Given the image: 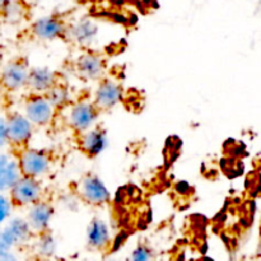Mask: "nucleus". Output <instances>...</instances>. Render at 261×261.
<instances>
[{
	"instance_id": "4468645a",
	"label": "nucleus",
	"mask_w": 261,
	"mask_h": 261,
	"mask_svg": "<svg viewBox=\"0 0 261 261\" xmlns=\"http://www.w3.org/2000/svg\"><path fill=\"white\" fill-rule=\"evenodd\" d=\"M54 217V208L47 201L40 200L28 206L27 223L32 233H42L48 229L50 222Z\"/></svg>"
},
{
	"instance_id": "f03ea898",
	"label": "nucleus",
	"mask_w": 261,
	"mask_h": 261,
	"mask_svg": "<svg viewBox=\"0 0 261 261\" xmlns=\"http://www.w3.org/2000/svg\"><path fill=\"white\" fill-rule=\"evenodd\" d=\"M30 65L24 59L8 60L0 68V89L5 92H18L27 87Z\"/></svg>"
},
{
	"instance_id": "9b49d317",
	"label": "nucleus",
	"mask_w": 261,
	"mask_h": 261,
	"mask_svg": "<svg viewBox=\"0 0 261 261\" xmlns=\"http://www.w3.org/2000/svg\"><path fill=\"white\" fill-rule=\"evenodd\" d=\"M79 149L89 158L98 157L109 145V138L102 127L94 126L81 133L78 138Z\"/></svg>"
},
{
	"instance_id": "4be33fe9",
	"label": "nucleus",
	"mask_w": 261,
	"mask_h": 261,
	"mask_svg": "<svg viewBox=\"0 0 261 261\" xmlns=\"http://www.w3.org/2000/svg\"><path fill=\"white\" fill-rule=\"evenodd\" d=\"M12 204H10L9 198L4 193H0V227L8 221L12 213Z\"/></svg>"
},
{
	"instance_id": "6e6552de",
	"label": "nucleus",
	"mask_w": 261,
	"mask_h": 261,
	"mask_svg": "<svg viewBox=\"0 0 261 261\" xmlns=\"http://www.w3.org/2000/svg\"><path fill=\"white\" fill-rule=\"evenodd\" d=\"M66 31L68 25L63 15L60 14H51L40 18L30 27L31 36L40 41H53L61 38L66 35Z\"/></svg>"
},
{
	"instance_id": "2eb2a0df",
	"label": "nucleus",
	"mask_w": 261,
	"mask_h": 261,
	"mask_svg": "<svg viewBox=\"0 0 261 261\" xmlns=\"http://www.w3.org/2000/svg\"><path fill=\"white\" fill-rule=\"evenodd\" d=\"M22 177L17 158L13 154H0V193H7Z\"/></svg>"
},
{
	"instance_id": "cd10ccee",
	"label": "nucleus",
	"mask_w": 261,
	"mask_h": 261,
	"mask_svg": "<svg viewBox=\"0 0 261 261\" xmlns=\"http://www.w3.org/2000/svg\"><path fill=\"white\" fill-rule=\"evenodd\" d=\"M30 261H50V260H47V259H42V257L36 256V257H33V259H31Z\"/></svg>"
},
{
	"instance_id": "b1692460",
	"label": "nucleus",
	"mask_w": 261,
	"mask_h": 261,
	"mask_svg": "<svg viewBox=\"0 0 261 261\" xmlns=\"http://www.w3.org/2000/svg\"><path fill=\"white\" fill-rule=\"evenodd\" d=\"M10 251H12V250H10L9 247H8L7 245L4 244L2 236H0V257L5 256V255H8V254H10Z\"/></svg>"
},
{
	"instance_id": "ddd939ff",
	"label": "nucleus",
	"mask_w": 261,
	"mask_h": 261,
	"mask_svg": "<svg viewBox=\"0 0 261 261\" xmlns=\"http://www.w3.org/2000/svg\"><path fill=\"white\" fill-rule=\"evenodd\" d=\"M0 236L4 244L12 250L13 247L25 244L32 236V231L25 219L13 218L8 222L4 228L0 229Z\"/></svg>"
},
{
	"instance_id": "39448f33",
	"label": "nucleus",
	"mask_w": 261,
	"mask_h": 261,
	"mask_svg": "<svg viewBox=\"0 0 261 261\" xmlns=\"http://www.w3.org/2000/svg\"><path fill=\"white\" fill-rule=\"evenodd\" d=\"M99 111L93 102L79 101L76 103L71 105L66 115V122L69 127L74 132L81 134L92 129L96 125L98 119Z\"/></svg>"
},
{
	"instance_id": "6ab92c4d",
	"label": "nucleus",
	"mask_w": 261,
	"mask_h": 261,
	"mask_svg": "<svg viewBox=\"0 0 261 261\" xmlns=\"http://www.w3.org/2000/svg\"><path fill=\"white\" fill-rule=\"evenodd\" d=\"M46 98L48 99L51 105H53L54 109H61V107L66 106L69 101V92L68 88L63 84L58 83L45 94Z\"/></svg>"
},
{
	"instance_id": "f3484780",
	"label": "nucleus",
	"mask_w": 261,
	"mask_h": 261,
	"mask_svg": "<svg viewBox=\"0 0 261 261\" xmlns=\"http://www.w3.org/2000/svg\"><path fill=\"white\" fill-rule=\"evenodd\" d=\"M98 33V27L92 20H81L66 31V35L81 46H88Z\"/></svg>"
},
{
	"instance_id": "5701e85b",
	"label": "nucleus",
	"mask_w": 261,
	"mask_h": 261,
	"mask_svg": "<svg viewBox=\"0 0 261 261\" xmlns=\"http://www.w3.org/2000/svg\"><path fill=\"white\" fill-rule=\"evenodd\" d=\"M8 144L7 142V126H5V117L0 116V149Z\"/></svg>"
},
{
	"instance_id": "20e7f679",
	"label": "nucleus",
	"mask_w": 261,
	"mask_h": 261,
	"mask_svg": "<svg viewBox=\"0 0 261 261\" xmlns=\"http://www.w3.org/2000/svg\"><path fill=\"white\" fill-rule=\"evenodd\" d=\"M76 193L82 200L94 206L106 205L111 199L107 186L94 173H87L76 182Z\"/></svg>"
},
{
	"instance_id": "0eeeda50",
	"label": "nucleus",
	"mask_w": 261,
	"mask_h": 261,
	"mask_svg": "<svg viewBox=\"0 0 261 261\" xmlns=\"http://www.w3.org/2000/svg\"><path fill=\"white\" fill-rule=\"evenodd\" d=\"M24 116L33 127H43L47 126L55 116V109L53 105L48 102L46 96L41 94H31L24 103Z\"/></svg>"
},
{
	"instance_id": "f257e3e1",
	"label": "nucleus",
	"mask_w": 261,
	"mask_h": 261,
	"mask_svg": "<svg viewBox=\"0 0 261 261\" xmlns=\"http://www.w3.org/2000/svg\"><path fill=\"white\" fill-rule=\"evenodd\" d=\"M15 158L22 176L36 180H40V177L45 176L53 165V158L47 150L35 148H22Z\"/></svg>"
},
{
	"instance_id": "bb28decb",
	"label": "nucleus",
	"mask_w": 261,
	"mask_h": 261,
	"mask_svg": "<svg viewBox=\"0 0 261 261\" xmlns=\"http://www.w3.org/2000/svg\"><path fill=\"white\" fill-rule=\"evenodd\" d=\"M3 64H4V50H3V47L0 46V68H2Z\"/></svg>"
},
{
	"instance_id": "423d86ee",
	"label": "nucleus",
	"mask_w": 261,
	"mask_h": 261,
	"mask_svg": "<svg viewBox=\"0 0 261 261\" xmlns=\"http://www.w3.org/2000/svg\"><path fill=\"white\" fill-rule=\"evenodd\" d=\"M7 142L12 147L22 149L25 148L33 135V125L20 112H10L5 117Z\"/></svg>"
},
{
	"instance_id": "a211bd4d",
	"label": "nucleus",
	"mask_w": 261,
	"mask_h": 261,
	"mask_svg": "<svg viewBox=\"0 0 261 261\" xmlns=\"http://www.w3.org/2000/svg\"><path fill=\"white\" fill-rule=\"evenodd\" d=\"M56 250V242L53 234L48 231L38 233L37 242H36V251H37V256L42 257V259H50L54 256Z\"/></svg>"
},
{
	"instance_id": "1a4fd4ad",
	"label": "nucleus",
	"mask_w": 261,
	"mask_h": 261,
	"mask_svg": "<svg viewBox=\"0 0 261 261\" xmlns=\"http://www.w3.org/2000/svg\"><path fill=\"white\" fill-rule=\"evenodd\" d=\"M124 91L117 82L112 79H101L94 92L93 103L98 111H107L114 109L122 101Z\"/></svg>"
},
{
	"instance_id": "f8f14e48",
	"label": "nucleus",
	"mask_w": 261,
	"mask_h": 261,
	"mask_svg": "<svg viewBox=\"0 0 261 261\" xmlns=\"http://www.w3.org/2000/svg\"><path fill=\"white\" fill-rule=\"evenodd\" d=\"M58 82V74L55 71L47 66H37L30 69L25 88L30 89L31 94L45 96Z\"/></svg>"
},
{
	"instance_id": "412c9836",
	"label": "nucleus",
	"mask_w": 261,
	"mask_h": 261,
	"mask_svg": "<svg viewBox=\"0 0 261 261\" xmlns=\"http://www.w3.org/2000/svg\"><path fill=\"white\" fill-rule=\"evenodd\" d=\"M130 261H154L152 249L144 244H139L130 255Z\"/></svg>"
},
{
	"instance_id": "7ed1b4c3",
	"label": "nucleus",
	"mask_w": 261,
	"mask_h": 261,
	"mask_svg": "<svg viewBox=\"0 0 261 261\" xmlns=\"http://www.w3.org/2000/svg\"><path fill=\"white\" fill-rule=\"evenodd\" d=\"M8 193H9L8 198L12 206L28 208L37 201L42 200L43 188L40 180L22 176Z\"/></svg>"
},
{
	"instance_id": "a878e982",
	"label": "nucleus",
	"mask_w": 261,
	"mask_h": 261,
	"mask_svg": "<svg viewBox=\"0 0 261 261\" xmlns=\"http://www.w3.org/2000/svg\"><path fill=\"white\" fill-rule=\"evenodd\" d=\"M0 261H17V259H15L14 255H12V252H10V254L5 255V256L0 257Z\"/></svg>"
},
{
	"instance_id": "dca6fc26",
	"label": "nucleus",
	"mask_w": 261,
	"mask_h": 261,
	"mask_svg": "<svg viewBox=\"0 0 261 261\" xmlns=\"http://www.w3.org/2000/svg\"><path fill=\"white\" fill-rule=\"evenodd\" d=\"M87 242L91 249L103 251L111 245V232L106 222L99 218L92 219L87 227Z\"/></svg>"
},
{
	"instance_id": "aec40b11",
	"label": "nucleus",
	"mask_w": 261,
	"mask_h": 261,
	"mask_svg": "<svg viewBox=\"0 0 261 261\" xmlns=\"http://www.w3.org/2000/svg\"><path fill=\"white\" fill-rule=\"evenodd\" d=\"M23 15H24V12H23L22 5H20L19 3H14L10 0L8 7L5 8L4 13L2 14V18H4V19L8 20V22L15 23V22H19V20L23 18Z\"/></svg>"
},
{
	"instance_id": "393cba45",
	"label": "nucleus",
	"mask_w": 261,
	"mask_h": 261,
	"mask_svg": "<svg viewBox=\"0 0 261 261\" xmlns=\"http://www.w3.org/2000/svg\"><path fill=\"white\" fill-rule=\"evenodd\" d=\"M10 3V0H0V17H2V14L4 13L5 8L8 7V4Z\"/></svg>"
},
{
	"instance_id": "9d476101",
	"label": "nucleus",
	"mask_w": 261,
	"mask_h": 261,
	"mask_svg": "<svg viewBox=\"0 0 261 261\" xmlns=\"http://www.w3.org/2000/svg\"><path fill=\"white\" fill-rule=\"evenodd\" d=\"M75 71L84 81H101L106 71L105 59L93 51H86L75 60Z\"/></svg>"
}]
</instances>
